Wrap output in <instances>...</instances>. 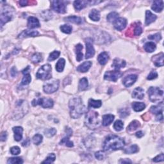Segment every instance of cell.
<instances>
[{"label": "cell", "instance_id": "cell-44", "mask_svg": "<svg viewBox=\"0 0 164 164\" xmlns=\"http://www.w3.org/2000/svg\"><path fill=\"white\" fill-rule=\"evenodd\" d=\"M43 137L40 134H36L33 136L32 141L34 144L35 145H39L42 142Z\"/></svg>", "mask_w": 164, "mask_h": 164}, {"label": "cell", "instance_id": "cell-25", "mask_svg": "<svg viewBox=\"0 0 164 164\" xmlns=\"http://www.w3.org/2000/svg\"><path fill=\"white\" fill-rule=\"evenodd\" d=\"M109 60V54L107 52H102L100 54H99V56L98 57V61L99 62V63H100L102 66H104L107 63L108 60Z\"/></svg>", "mask_w": 164, "mask_h": 164}, {"label": "cell", "instance_id": "cell-21", "mask_svg": "<svg viewBox=\"0 0 164 164\" xmlns=\"http://www.w3.org/2000/svg\"><path fill=\"white\" fill-rule=\"evenodd\" d=\"M157 17L156 15L153 14V13L149 11V10H146V25H149L150 24L155 21Z\"/></svg>", "mask_w": 164, "mask_h": 164}, {"label": "cell", "instance_id": "cell-41", "mask_svg": "<svg viewBox=\"0 0 164 164\" xmlns=\"http://www.w3.org/2000/svg\"><path fill=\"white\" fill-rule=\"evenodd\" d=\"M123 127H124V124H123V122L122 121L117 120L114 122V128L115 131H120L122 130Z\"/></svg>", "mask_w": 164, "mask_h": 164}, {"label": "cell", "instance_id": "cell-23", "mask_svg": "<svg viewBox=\"0 0 164 164\" xmlns=\"http://www.w3.org/2000/svg\"><path fill=\"white\" fill-rule=\"evenodd\" d=\"M115 116L112 114H106L102 116V124L104 126H107L110 125L114 120Z\"/></svg>", "mask_w": 164, "mask_h": 164}, {"label": "cell", "instance_id": "cell-36", "mask_svg": "<svg viewBox=\"0 0 164 164\" xmlns=\"http://www.w3.org/2000/svg\"><path fill=\"white\" fill-rule=\"evenodd\" d=\"M140 126H141V124H140V122L136 120L133 121L128 126V131H135L136 129L140 127Z\"/></svg>", "mask_w": 164, "mask_h": 164}, {"label": "cell", "instance_id": "cell-16", "mask_svg": "<svg viewBox=\"0 0 164 164\" xmlns=\"http://www.w3.org/2000/svg\"><path fill=\"white\" fill-rule=\"evenodd\" d=\"M163 57L164 54L163 53H160L153 56L152 60L156 67H162L163 66Z\"/></svg>", "mask_w": 164, "mask_h": 164}, {"label": "cell", "instance_id": "cell-49", "mask_svg": "<svg viewBox=\"0 0 164 164\" xmlns=\"http://www.w3.org/2000/svg\"><path fill=\"white\" fill-rule=\"evenodd\" d=\"M10 151L13 155H18L20 153V149L18 146H13L10 148Z\"/></svg>", "mask_w": 164, "mask_h": 164}, {"label": "cell", "instance_id": "cell-15", "mask_svg": "<svg viewBox=\"0 0 164 164\" xmlns=\"http://www.w3.org/2000/svg\"><path fill=\"white\" fill-rule=\"evenodd\" d=\"M27 26H28V28L33 29L36 28H39L40 25L38 19L35 18V17L31 16L28 19V24H27Z\"/></svg>", "mask_w": 164, "mask_h": 164}, {"label": "cell", "instance_id": "cell-54", "mask_svg": "<svg viewBox=\"0 0 164 164\" xmlns=\"http://www.w3.org/2000/svg\"><path fill=\"white\" fill-rule=\"evenodd\" d=\"M6 138H7V133H6V131L2 132L1 134V141H5L6 140Z\"/></svg>", "mask_w": 164, "mask_h": 164}, {"label": "cell", "instance_id": "cell-1", "mask_svg": "<svg viewBox=\"0 0 164 164\" xmlns=\"http://www.w3.org/2000/svg\"><path fill=\"white\" fill-rule=\"evenodd\" d=\"M125 146V142L122 138L117 135L108 136L102 144V149L105 151H116L122 149Z\"/></svg>", "mask_w": 164, "mask_h": 164}, {"label": "cell", "instance_id": "cell-33", "mask_svg": "<svg viewBox=\"0 0 164 164\" xmlns=\"http://www.w3.org/2000/svg\"><path fill=\"white\" fill-rule=\"evenodd\" d=\"M144 49L148 53H152L156 49V44L153 42H149L145 44Z\"/></svg>", "mask_w": 164, "mask_h": 164}, {"label": "cell", "instance_id": "cell-8", "mask_svg": "<svg viewBox=\"0 0 164 164\" xmlns=\"http://www.w3.org/2000/svg\"><path fill=\"white\" fill-rule=\"evenodd\" d=\"M66 6L67 2L64 1H59V0H55V1H51V8L54 11L60 13H64L66 12Z\"/></svg>", "mask_w": 164, "mask_h": 164}, {"label": "cell", "instance_id": "cell-5", "mask_svg": "<svg viewBox=\"0 0 164 164\" xmlns=\"http://www.w3.org/2000/svg\"><path fill=\"white\" fill-rule=\"evenodd\" d=\"M36 77L38 79L42 80H47L51 79L52 77L51 65L45 64L41 67L37 71Z\"/></svg>", "mask_w": 164, "mask_h": 164}, {"label": "cell", "instance_id": "cell-61", "mask_svg": "<svg viewBox=\"0 0 164 164\" xmlns=\"http://www.w3.org/2000/svg\"><path fill=\"white\" fill-rule=\"evenodd\" d=\"M120 163H131L132 162H131V160H129V159H126V160H121L120 161Z\"/></svg>", "mask_w": 164, "mask_h": 164}, {"label": "cell", "instance_id": "cell-38", "mask_svg": "<svg viewBox=\"0 0 164 164\" xmlns=\"http://www.w3.org/2000/svg\"><path fill=\"white\" fill-rule=\"evenodd\" d=\"M139 151V148L138 146L134 144V145H131L127 149H126L124 150V153L126 154H133V153H137Z\"/></svg>", "mask_w": 164, "mask_h": 164}, {"label": "cell", "instance_id": "cell-51", "mask_svg": "<svg viewBox=\"0 0 164 164\" xmlns=\"http://www.w3.org/2000/svg\"><path fill=\"white\" fill-rule=\"evenodd\" d=\"M157 77H158V73H157L156 71H153L149 74V75L148 76V78H147V79L149 80H154V79H156Z\"/></svg>", "mask_w": 164, "mask_h": 164}, {"label": "cell", "instance_id": "cell-11", "mask_svg": "<svg viewBox=\"0 0 164 164\" xmlns=\"http://www.w3.org/2000/svg\"><path fill=\"white\" fill-rule=\"evenodd\" d=\"M86 43V54H85V59H88L93 57L95 54V49L94 48L92 41L91 39H87L85 41Z\"/></svg>", "mask_w": 164, "mask_h": 164}, {"label": "cell", "instance_id": "cell-34", "mask_svg": "<svg viewBox=\"0 0 164 164\" xmlns=\"http://www.w3.org/2000/svg\"><path fill=\"white\" fill-rule=\"evenodd\" d=\"M65 64H66V60H65L64 59H60L57 62V63L56 64V70L58 72H59V73L62 72L64 69Z\"/></svg>", "mask_w": 164, "mask_h": 164}, {"label": "cell", "instance_id": "cell-19", "mask_svg": "<svg viewBox=\"0 0 164 164\" xmlns=\"http://www.w3.org/2000/svg\"><path fill=\"white\" fill-rule=\"evenodd\" d=\"M144 96V90L141 87L136 88L133 91V98L137 99V100H142Z\"/></svg>", "mask_w": 164, "mask_h": 164}, {"label": "cell", "instance_id": "cell-55", "mask_svg": "<svg viewBox=\"0 0 164 164\" xmlns=\"http://www.w3.org/2000/svg\"><path fill=\"white\" fill-rule=\"evenodd\" d=\"M66 131L67 133V136H69V137H70V136L73 135V131H72V129L70 128H66Z\"/></svg>", "mask_w": 164, "mask_h": 164}, {"label": "cell", "instance_id": "cell-60", "mask_svg": "<svg viewBox=\"0 0 164 164\" xmlns=\"http://www.w3.org/2000/svg\"><path fill=\"white\" fill-rule=\"evenodd\" d=\"M17 71H16V69L15 67H13L12 69H11V74H12V76H16V74H17Z\"/></svg>", "mask_w": 164, "mask_h": 164}, {"label": "cell", "instance_id": "cell-39", "mask_svg": "<svg viewBox=\"0 0 164 164\" xmlns=\"http://www.w3.org/2000/svg\"><path fill=\"white\" fill-rule=\"evenodd\" d=\"M60 144L65 145L67 147H69V148H72V147L74 146L73 142L70 141L69 136H66V137H64L62 139Z\"/></svg>", "mask_w": 164, "mask_h": 164}, {"label": "cell", "instance_id": "cell-10", "mask_svg": "<svg viewBox=\"0 0 164 164\" xmlns=\"http://www.w3.org/2000/svg\"><path fill=\"white\" fill-rule=\"evenodd\" d=\"M122 75V73L119 70L107 71L104 75L105 80L112 81H116L119 78L121 77Z\"/></svg>", "mask_w": 164, "mask_h": 164}, {"label": "cell", "instance_id": "cell-50", "mask_svg": "<svg viewBox=\"0 0 164 164\" xmlns=\"http://www.w3.org/2000/svg\"><path fill=\"white\" fill-rule=\"evenodd\" d=\"M148 39L150 40H154L156 41V42H158L159 40H161L162 36H161V35H160V33H158L155 34V35H149L148 37Z\"/></svg>", "mask_w": 164, "mask_h": 164}, {"label": "cell", "instance_id": "cell-9", "mask_svg": "<svg viewBox=\"0 0 164 164\" xmlns=\"http://www.w3.org/2000/svg\"><path fill=\"white\" fill-rule=\"evenodd\" d=\"M32 105L34 107L37 105H40L44 108H50L53 107V101L49 98H42L38 100H34L32 101Z\"/></svg>", "mask_w": 164, "mask_h": 164}, {"label": "cell", "instance_id": "cell-28", "mask_svg": "<svg viewBox=\"0 0 164 164\" xmlns=\"http://www.w3.org/2000/svg\"><path fill=\"white\" fill-rule=\"evenodd\" d=\"M89 18L94 21H99L100 19V12L96 9H92L89 13Z\"/></svg>", "mask_w": 164, "mask_h": 164}, {"label": "cell", "instance_id": "cell-53", "mask_svg": "<svg viewBox=\"0 0 164 164\" xmlns=\"http://www.w3.org/2000/svg\"><path fill=\"white\" fill-rule=\"evenodd\" d=\"M95 157L99 160H101L104 158L105 154L102 151H99L95 153Z\"/></svg>", "mask_w": 164, "mask_h": 164}, {"label": "cell", "instance_id": "cell-42", "mask_svg": "<svg viewBox=\"0 0 164 164\" xmlns=\"http://www.w3.org/2000/svg\"><path fill=\"white\" fill-rule=\"evenodd\" d=\"M42 60V54L39 53H35L32 57V61L35 64L39 63Z\"/></svg>", "mask_w": 164, "mask_h": 164}, {"label": "cell", "instance_id": "cell-14", "mask_svg": "<svg viewBox=\"0 0 164 164\" xmlns=\"http://www.w3.org/2000/svg\"><path fill=\"white\" fill-rule=\"evenodd\" d=\"M30 66H27V67L23 71V74H24V76L21 81V85H27L30 83L31 81H32V77H31V75L30 74Z\"/></svg>", "mask_w": 164, "mask_h": 164}, {"label": "cell", "instance_id": "cell-13", "mask_svg": "<svg viewBox=\"0 0 164 164\" xmlns=\"http://www.w3.org/2000/svg\"><path fill=\"white\" fill-rule=\"evenodd\" d=\"M137 80V76L135 74H129L126 76L122 80V83L124 84L126 87H129L135 83V82Z\"/></svg>", "mask_w": 164, "mask_h": 164}, {"label": "cell", "instance_id": "cell-7", "mask_svg": "<svg viewBox=\"0 0 164 164\" xmlns=\"http://www.w3.org/2000/svg\"><path fill=\"white\" fill-rule=\"evenodd\" d=\"M59 80L53 79L46 82L44 84L43 90L47 94H52L55 92L59 87Z\"/></svg>", "mask_w": 164, "mask_h": 164}, {"label": "cell", "instance_id": "cell-52", "mask_svg": "<svg viewBox=\"0 0 164 164\" xmlns=\"http://www.w3.org/2000/svg\"><path fill=\"white\" fill-rule=\"evenodd\" d=\"M163 160H164L163 153H161V154H160L159 155L156 156L155 158H154L153 160L154 162H160L163 161Z\"/></svg>", "mask_w": 164, "mask_h": 164}, {"label": "cell", "instance_id": "cell-30", "mask_svg": "<svg viewBox=\"0 0 164 164\" xmlns=\"http://www.w3.org/2000/svg\"><path fill=\"white\" fill-rule=\"evenodd\" d=\"M88 86V80L86 78H83L80 80L79 85H78V88L80 91H84L87 89Z\"/></svg>", "mask_w": 164, "mask_h": 164}, {"label": "cell", "instance_id": "cell-46", "mask_svg": "<svg viewBox=\"0 0 164 164\" xmlns=\"http://www.w3.org/2000/svg\"><path fill=\"white\" fill-rule=\"evenodd\" d=\"M60 51H53L52 53H51L49 54V56L48 57V61H53L54 60H56L57 59L59 58V57L60 56Z\"/></svg>", "mask_w": 164, "mask_h": 164}, {"label": "cell", "instance_id": "cell-32", "mask_svg": "<svg viewBox=\"0 0 164 164\" xmlns=\"http://www.w3.org/2000/svg\"><path fill=\"white\" fill-rule=\"evenodd\" d=\"M76 60L78 62H80L83 59V53H81V51L83 49V46L81 44H78L76 46Z\"/></svg>", "mask_w": 164, "mask_h": 164}, {"label": "cell", "instance_id": "cell-2", "mask_svg": "<svg viewBox=\"0 0 164 164\" xmlns=\"http://www.w3.org/2000/svg\"><path fill=\"white\" fill-rule=\"evenodd\" d=\"M70 115L73 119H78L82 115L86 108L80 98H74L69 102Z\"/></svg>", "mask_w": 164, "mask_h": 164}, {"label": "cell", "instance_id": "cell-59", "mask_svg": "<svg viewBox=\"0 0 164 164\" xmlns=\"http://www.w3.org/2000/svg\"><path fill=\"white\" fill-rule=\"evenodd\" d=\"M143 135H144V133L142 131H139L136 133V137H138V138L142 137Z\"/></svg>", "mask_w": 164, "mask_h": 164}, {"label": "cell", "instance_id": "cell-35", "mask_svg": "<svg viewBox=\"0 0 164 164\" xmlns=\"http://www.w3.org/2000/svg\"><path fill=\"white\" fill-rule=\"evenodd\" d=\"M88 104L90 107L94 108H100L102 105V102L101 100H95L93 99H90L88 101Z\"/></svg>", "mask_w": 164, "mask_h": 164}, {"label": "cell", "instance_id": "cell-48", "mask_svg": "<svg viewBox=\"0 0 164 164\" xmlns=\"http://www.w3.org/2000/svg\"><path fill=\"white\" fill-rule=\"evenodd\" d=\"M57 133V130L54 128H50L47 129L46 131H45V135L47 136V137H51V136H54V135L56 134Z\"/></svg>", "mask_w": 164, "mask_h": 164}, {"label": "cell", "instance_id": "cell-24", "mask_svg": "<svg viewBox=\"0 0 164 164\" xmlns=\"http://www.w3.org/2000/svg\"><path fill=\"white\" fill-rule=\"evenodd\" d=\"M151 8L156 12H161L163 9V1H153Z\"/></svg>", "mask_w": 164, "mask_h": 164}, {"label": "cell", "instance_id": "cell-20", "mask_svg": "<svg viewBox=\"0 0 164 164\" xmlns=\"http://www.w3.org/2000/svg\"><path fill=\"white\" fill-rule=\"evenodd\" d=\"M92 66V62L90 61H87L85 62L83 64L80 65L79 66L77 67V71H79L80 73H86L90 68Z\"/></svg>", "mask_w": 164, "mask_h": 164}, {"label": "cell", "instance_id": "cell-17", "mask_svg": "<svg viewBox=\"0 0 164 164\" xmlns=\"http://www.w3.org/2000/svg\"><path fill=\"white\" fill-rule=\"evenodd\" d=\"M13 131L14 132V139L17 142H19L23 139V129L20 126H16L13 128Z\"/></svg>", "mask_w": 164, "mask_h": 164}, {"label": "cell", "instance_id": "cell-27", "mask_svg": "<svg viewBox=\"0 0 164 164\" xmlns=\"http://www.w3.org/2000/svg\"><path fill=\"white\" fill-rule=\"evenodd\" d=\"M163 102L162 101L158 105L153 106V107H151V108H150V112L154 114L158 115L163 112Z\"/></svg>", "mask_w": 164, "mask_h": 164}, {"label": "cell", "instance_id": "cell-4", "mask_svg": "<svg viewBox=\"0 0 164 164\" xmlns=\"http://www.w3.org/2000/svg\"><path fill=\"white\" fill-rule=\"evenodd\" d=\"M148 94L150 101L153 102H158L163 100V90L159 87H151L148 90Z\"/></svg>", "mask_w": 164, "mask_h": 164}, {"label": "cell", "instance_id": "cell-31", "mask_svg": "<svg viewBox=\"0 0 164 164\" xmlns=\"http://www.w3.org/2000/svg\"><path fill=\"white\" fill-rule=\"evenodd\" d=\"M64 19L66 20V21L77 24V25H80V24H81L82 23V19L80 18V17L75 16L67 17V18H66Z\"/></svg>", "mask_w": 164, "mask_h": 164}, {"label": "cell", "instance_id": "cell-3", "mask_svg": "<svg viewBox=\"0 0 164 164\" xmlns=\"http://www.w3.org/2000/svg\"><path fill=\"white\" fill-rule=\"evenodd\" d=\"M85 124L87 128L92 129L99 127L100 124V120L99 119L98 113L92 110L87 112L85 118Z\"/></svg>", "mask_w": 164, "mask_h": 164}, {"label": "cell", "instance_id": "cell-40", "mask_svg": "<svg viewBox=\"0 0 164 164\" xmlns=\"http://www.w3.org/2000/svg\"><path fill=\"white\" fill-rule=\"evenodd\" d=\"M119 18V13L116 12H112L107 16V20L108 22L114 23L115 20Z\"/></svg>", "mask_w": 164, "mask_h": 164}, {"label": "cell", "instance_id": "cell-26", "mask_svg": "<svg viewBox=\"0 0 164 164\" xmlns=\"http://www.w3.org/2000/svg\"><path fill=\"white\" fill-rule=\"evenodd\" d=\"M90 3L88 1H84V0H79L75 1L74 2V6L76 10H81V9L86 7L87 5Z\"/></svg>", "mask_w": 164, "mask_h": 164}, {"label": "cell", "instance_id": "cell-57", "mask_svg": "<svg viewBox=\"0 0 164 164\" xmlns=\"http://www.w3.org/2000/svg\"><path fill=\"white\" fill-rule=\"evenodd\" d=\"M29 144H30V140L28 139H27L26 140H25V141L22 143V146H24V147L28 146H29Z\"/></svg>", "mask_w": 164, "mask_h": 164}, {"label": "cell", "instance_id": "cell-29", "mask_svg": "<svg viewBox=\"0 0 164 164\" xmlns=\"http://www.w3.org/2000/svg\"><path fill=\"white\" fill-rule=\"evenodd\" d=\"M132 108L135 112H141L146 108V105L144 102H133L132 103Z\"/></svg>", "mask_w": 164, "mask_h": 164}, {"label": "cell", "instance_id": "cell-45", "mask_svg": "<svg viewBox=\"0 0 164 164\" xmlns=\"http://www.w3.org/2000/svg\"><path fill=\"white\" fill-rule=\"evenodd\" d=\"M56 159V156L54 153H50L47 156L46 159L42 162V163H53Z\"/></svg>", "mask_w": 164, "mask_h": 164}, {"label": "cell", "instance_id": "cell-6", "mask_svg": "<svg viewBox=\"0 0 164 164\" xmlns=\"http://www.w3.org/2000/svg\"><path fill=\"white\" fill-rule=\"evenodd\" d=\"M13 10L10 6H4L1 12V26L3 27L5 24L11 20L13 17Z\"/></svg>", "mask_w": 164, "mask_h": 164}, {"label": "cell", "instance_id": "cell-12", "mask_svg": "<svg viewBox=\"0 0 164 164\" xmlns=\"http://www.w3.org/2000/svg\"><path fill=\"white\" fill-rule=\"evenodd\" d=\"M114 23V28L118 31H122L124 30L127 25V20L123 18H119L116 19Z\"/></svg>", "mask_w": 164, "mask_h": 164}, {"label": "cell", "instance_id": "cell-43", "mask_svg": "<svg viewBox=\"0 0 164 164\" xmlns=\"http://www.w3.org/2000/svg\"><path fill=\"white\" fill-rule=\"evenodd\" d=\"M23 163V160L20 157H13V158H10L7 161V163L8 164H15V163H18V164H20Z\"/></svg>", "mask_w": 164, "mask_h": 164}, {"label": "cell", "instance_id": "cell-18", "mask_svg": "<svg viewBox=\"0 0 164 164\" xmlns=\"http://www.w3.org/2000/svg\"><path fill=\"white\" fill-rule=\"evenodd\" d=\"M126 63L125 60L116 58V59H115L114 61H113L112 66L115 70H119L121 68L124 67L126 66Z\"/></svg>", "mask_w": 164, "mask_h": 164}, {"label": "cell", "instance_id": "cell-58", "mask_svg": "<svg viewBox=\"0 0 164 164\" xmlns=\"http://www.w3.org/2000/svg\"><path fill=\"white\" fill-rule=\"evenodd\" d=\"M163 120V114L161 113V114H159L158 115H156V121H160Z\"/></svg>", "mask_w": 164, "mask_h": 164}, {"label": "cell", "instance_id": "cell-47", "mask_svg": "<svg viewBox=\"0 0 164 164\" xmlns=\"http://www.w3.org/2000/svg\"><path fill=\"white\" fill-rule=\"evenodd\" d=\"M60 30L62 32L67 33V34H69L72 32V30H73V28L72 26H71L70 25H62L60 26Z\"/></svg>", "mask_w": 164, "mask_h": 164}, {"label": "cell", "instance_id": "cell-37", "mask_svg": "<svg viewBox=\"0 0 164 164\" xmlns=\"http://www.w3.org/2000/svg\"><path fill=\"white\" fill-rule=\"evenodd\" d=\"M134 26H133V32H134V35L139 36L141 35V34L142 33V28L141 26V24L137 23H135Z\"/></svg>", "mask_w": 164, "mask_h": 164}, {"label": "cell", "instance_id": "cell-56", "mask_svg": "<svg viewBox=\"0 0 164 164\" xmlns=\"http://www.w3.org/2000/svg\"><path fill=\"white\" fill-rule=\"evenodd\" d=\"M30 3V1H19V4L21 6H27L28 5V3Z\"/></svg>", "mask_w": 164, "mask_h": 164}, {"label": "cell", "instance_id": "cell-22", "mask_svg": "<svg viewBox=\"0 0 164 164\" xmlns=\"http://www.w3.org/2000/svg\"><path fill=\"white\" fill-rule=\"evenodd\" d=\"M39 35V32L35 30H24L19 35V38H25L28 37H35Z\"/></svg>", "mask_w": 164, "mask_h": 164}]
</instances>
